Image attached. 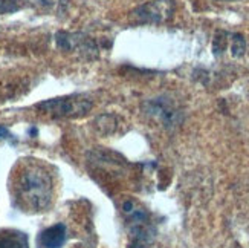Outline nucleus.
<instances>
[{
	"instance_id": "0eeeda50",
	"label": "nucleus",
	"mask_w": 249,
	"mask_h": 248,
	"mask_svg": "<svg viewBox=\"0 0 249 248\" xmlns=\"http://www.w3.org/2000/svg\"><path fill=\"white\" fill-rule=\"evenodd\" d=\"M38 9L45 11L48 14H63L66 13L69 6V0H29Z\"/></svg>"
},
{
	"instance_id": "423d86ee",
	"label": "nucleus",
	"mask_w": 249,
	"mask_h": 248,
	"mask_svg": "<svg viewBox=\"0 0 249 248\" xmlns=\"http://www.w3.org/2000/svg\"><path fill=\"white\" fill-rule=\"evenodd\" d=\"M0 248H29L28 236L14 229H0Z\"/></svg>"
},
{
	"instance_id": "9d476101",
	"label": "nucleus",
	"mask_w": 249,
	"mask_h": 248,
	"mask_svg": "<svg viewBox=\"0 0 249 248\" xmlns=\"http://www.w3.org/2000/svg\"><path fill=\"white\" fill-rule=\"evenodd\" d=\"M228 34H225V32H220V34L215 36L214 38V54H219V52H223V49L226 48V43H228Z\"/></svg>"
},
{
	"instance_id": "39448f33",
	"label": "nucleus",
	"mask_w": 249,
	"mask_h": 248,
	"mask_svg": "<svg viewBox=\"0 0 249 248\" xmlns=\"http://www.w3.org/2000/svg\"><path fill=\"white\" fill-rule=\"evenodd\" d=\"M37 242L40 248H60L66 242V227L63 224L52 225L40 233Z\"/></svg>"
},
{
	"instance_id": "f03ea898",
	"label": "nucleus",
	"mask_w": 249,
	"mask_h": 248,
	"mask_svg": "<svg viewBox=\"0 0 249 248\" xmlns=\"http://www.w3.org/2000/svg\"><path fill=\"white\" fill-rule=\"evenodd\" d=\"M37 109L52 118H75L88 114L92 109V101L81 95L58 96L38 103Z\"/></svg>"
},
{
	"instance_id": "6e6552de",
	"label": "nucleus",
	"mask_w": 249,
	"mask_h": 248,
	"mask_svg": "<svg viewBox=\"0 0 249 248\" xmlns=\"http://www.w3.org/2000/svg\"><path fill=\"white\" fill-rule=\"evenodd\" d=\"M246 51V41L243 36L232 34L231 36V56L232 57H242Z\"/></svg>"
},
{
	"instance_id": "f257e3e1",
	"label": "nucleus",
	"mask_w": 249,
	"mask_h": 248,
	"mask_svg": "<svg viewBox=\"0 0 249 248\" xmlns=\"http://www.w3.org/2000/svg\"><path fill=\"white\" fill-rule=\"evenodd\" d=\"M9 193L16 207L29 214L49 211L57 199V173L40 159H21L9 176Z\"/></svg>"
},
{
	"instance_id": "7ed1b4c3",
	"label": "nucleus",
	"mask_w": 249,
	"mask_h": 248,
	"mask_svg": "<svg viewBox=\"0 0 249 248\" xmlns=\"http://www.w3.org/2000/svg\"><path fill=\"white\" fill-rule=\"evenodd\" d=\"M175 14L173 0H151L139 5L130 13V20L136 25H159L168 21Z\"/></svg>"
},
{
	"instance_id": "1a4fd4ad",
	"label": "nucleus",
	"mask_w": 249,
	"mask_h": 248,
	"mask_svg": "<svg viewBox=\"0 0 249 248\" xmlns=\"http://www.w3.org/2000/svg\"><path fill=\"white\" fill-rule=\"evenodd\" d=\"M21 8V0H0V14L16 13Z\"/></svg>"
},
{
	"instance_id": "9b49d317",
	"label": "nucleus",
	"mask_w": 249,
	"mask_h": 248,
	"mask_svg": "<svg viewBox=\"0 0 249 248\" xmlns=\"http://www.w3.org/2000/svg\"><path fill=\"white\" fill-rule=\"evenodd\" d=\"M225 2H239V0H225Z\"/></svg>"
},
{
	"instance_id": "20e7f679",
	"label": "nucleus",
	"mask_w": 249,
	"mask_h": 248,
	"mask_svg": "<svg viewBox=\"0 0 249 248\" xmlns=\"http://www.w3.org/2000/svg\"><path fill=\"white\" fill-rule=\"evenodd\" d=\"M144 111L151 118L160 121L164 126H176L182 121V112L168 96H156L144 103Z\"/></svg>"
}]
</instances>
